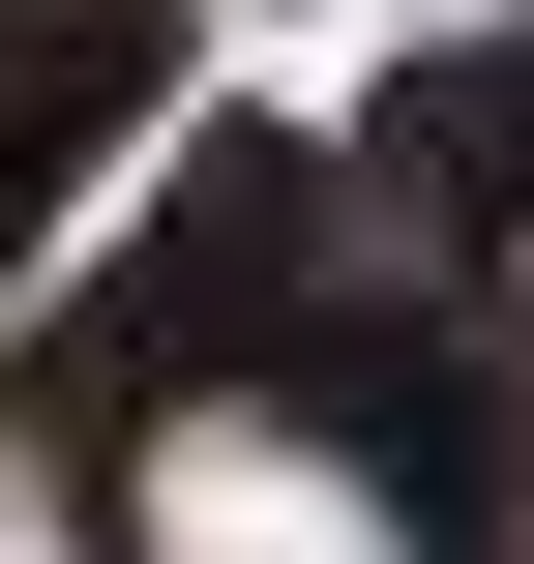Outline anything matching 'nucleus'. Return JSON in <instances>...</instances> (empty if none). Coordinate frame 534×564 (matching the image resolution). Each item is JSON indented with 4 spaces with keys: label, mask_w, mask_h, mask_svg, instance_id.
Here are the masks:
<instances>
[{
    "label": "nucleus",
    "mask_w": 534,
    "mask_h": 564,
    "mask_svg": "<svg viewBox=\"0 0 534 564\" xmlns=\"http://www.w3.org/2000/svg\"><path fill=\"white\" fill-rule=\"evenodd\" d=\"M0 564H59V535H30V506H0Z\"/></svg>",
    "instance_id": "nucleus-2"
},
{
    "label": "nucleus",
    "mask_w": 534,
    "mask_h": 564,
    "mask_svg": "<svg viewBox=\"0 0 534 564\" xmlns=\"http://www.w3.org/2000/svg\"><path fill=\"white\" fill-rule=\"evenodd\" d=\"M297 297H327V149H268V119H208L119 238H89V387L119 416H268V357H297Z\"/></svg>",
    "instance_id": "nucleus-1"
}]
</instances>
